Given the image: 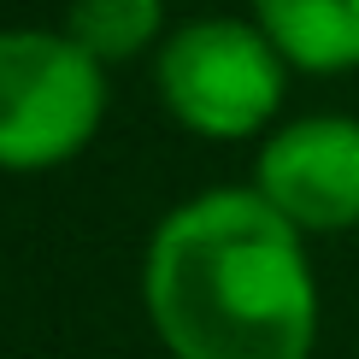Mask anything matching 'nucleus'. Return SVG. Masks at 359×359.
I'll list each match as a JSON object with an SVG mask.
<instances>
[{
  "label": "nucleus",
  "instance_id": "f257e3e1",
  "mask_svg": "<svg viewBox=\"0 0 359 359\" xmlns=\"http://www.w3.org/2000/svg\"><path fill=\"white\" fill-rule=\"evenodd\" d=\"M142 306L171 359H312L318 277L306 236L259 189H206L159 218Z\"/></svg>",
  "mask_w": 359,
  "mask_h": 359
},
{
  "label": "nucleus",
  "instance_id": "f03ea898",
  "mask_svg": "<svg viewBox=\"0 0 359 359\" xmlns=\"http://www.w3.org/2000/svg\"><path fill=\"white\" fill-rule=\"evenodd\" d=\"M159 107L201 142H248L277 124L289 95V59L253 18H189L159 41L154 59Z\"/></svg>",
  "mask_w": 359,
  "mask_h": 359
},
{
  "label": "nucleus",
  "instance_id": "7ed1b4c3",
  "mask_svg": "<svg viewBox=\"0 0 359 359\" xmlns=\"http://www.w3.org/2000/svg\"><path fill=\"white\" fill-rule=\"evenodd\" d=\"M107 118V65L65 29H0V171L71 165Z\"/></svg>",
  "mask_w": 359,
  "mask_h": 359
},
{
  "label": "nucleus",
  "instance_id": "20e7f679",
  "mask_svg": "<svg viewBox=\"0 0 359 359\" xmlns=\"http://www.w3.org/2000/svg\"><path fill=\"white\" fill-rule=\"evenodd\" d=\"M253 189L301 236L359 230V118L306 112L277 124L259 147Z\"/></svg>",
  "mask_w": 359,
  "mask_h": 359
},
{
  "label": "nucleus",
  "instance_id": "39448f33",
  "mask_svg": "<svg viewBox=\"0 0 359 359\" xmlns=\"http://www.w3.org/2000/svg\"><path fill=\"white\" fill-rule=\"evenodd\" d=\"M253 24L271 36L289 71L306 77L359 71V0H253Z\"/></svg>",
  "mask_w": 359,
  "mask_h": 359
},
{
  "label": "nucleus",
  "instance_id": "423d86ee",
  "mask_svg": "<svg viewBox=\"0 0 359 359\" xmlns=\"http://www.w3.org/2000/svg\"><path fill=\"white\" fill-rule=\"evenodd\" d=\"M165 29V0H71L65 36L100 65H124L147 53Z\"/></svg>",
  "mask_w": 359,
  "mask_h": 359
}]
</instances>
